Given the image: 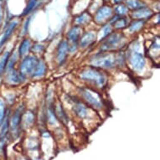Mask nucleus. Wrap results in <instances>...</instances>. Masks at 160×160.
Instances as JSON below:
<instances>
[{
	"label": "nucleus",
	"instance_id": "f257e3e1",
	"mask_svg": "<svg viewBox=\"0 0 160 160\" xmlns=\"http://www.w3.org/2000/svg\"><path fill=\"white\" fill-rule=\"evenodd\" d=\"M126 55L121 51L99 52L90 58L89 65L102 71H110L126 66Z\"/></svg>",
	"mask_w": 160,
	"mask_h": 160
},
{
	"label": "nucleus",
	"instance_id": "f03ea898",
	"mask_svg": "<svg viewBox=\"0 0 160 160\" xmlns=\"http://www.w3.org/2000/svg\"><path fill=\"white\" fill-rule=\"evenodd\" d=\"M80 79L93 89H104L108 83V75L105 71L88 66L79 71Z\"/></svg>",
	"mask_w": 160,
	"mask_h": 160
},
{
	"label": "nucleus",
	"instance_id": "7ed1b4c3",
	"mask_svg": "<svg viewBox=\"0 0 160 160\" xmlns=\"http://www.w3.org/2000/svg\"><path fill=\"white\" fill-rule=\"evenodd\" d=\"M77 94L79 99L94 110H102L104 108V101L99 92L92 87H81L78 88Z\"/></svg>",
	"mask_w": 160,
	"mask_h": 160
},
{
	"label": "nucleus",
	"instance_id": "20e7f679",
	"mask_svg": "<svg viewBox=\"0 0 160 160\" xmlns=\"http://www.w3.org/2000/svg\"><path fill=\"white\" fill-rule=\"evenodd\" d=\"M127 45V38L121 32L111 33L105 39L100 41L99 52L120 51Z\"/></svg>",
	"mask_w": 160,
	"mask_h": 160
},
{
	"label": "nucleus",
	"instance_id": "39448f33",
	"mask_svg": "<svg viewBox=\"0 0 160 160\" xmlns=\"http://www.w3.org/2000/svg\"><path fill=\"white\" fill-rule=\"evenodd\" d=\"M126 60L129 62V65L134 71L140 72L144 70L147 61L142 53L134 50V48H130L128 55H126Z\"/></svg>",
	"mask_w": 160,
	"mask_h": 160
},
{
	"label": "nucleus",
	"instance_id": "423d86ee",
	"mask_svg": "<svg viewBox=\"0 0 160 160\" xmlns=\"http://www.w3.org/2000/svg\"><path fill=\"white\" fill-rule=\"evenodd\" d=\"M38 62H39V60L36 55H26L22 59L18 71L26 79L28 76H32L34 70L36 68Z\"/></svg>",
	"mask_w": 160,
	"mask_h": 160
},
{
	"label": "nucleus",
	"instance_id": "0eeeda50",
	"mask_svg": "<svg viewBox=\"0 0 160 160\" xmlns=\"http://www.w3.org/2000/svg\"><path fill=\"white\" fill-rule=\"evenodd\" d=\"M24 114L23 107H18L11 116H9V132L14 137L18 135L21 128L22 117Z\"/></svg>",
	"mask_w": 160,
	"mask_h": 160
},
{
	"label": "nucleus",
	"instance_id": "6e6552de",
	"mask_svg": "<svg viewBox=\"0 0 160 160\" xmlns=\"http://www.w3.org/2000/svg\"><path fill=\"white\" fill-rule=\"evenodd\" d=\"M70 102L71 104V108L75 115L80 119H86L88 117L90 112V108L86 105L82 100H80L77 97H70Z\"/></svg>",
	"mask_w": 160,
	"mask_h": 160
},
{
	"label": "nucleus",
	"instance_id": "1a4fd4ad",
	"mask_svg": "<svg viewBox=\"0 0 160 160\" xmlns=\"http://www.w3.org/2000/svg\"><path fill=\"white\" fill-rule=\"evenodd\" d=\"M69 48H70V43L67 41V39L61 40L58 45L55 53V60L58 66H62L66 61L69 55Z\"/></svg>",
	"mask_w": 160,
	"mask_h": 160
},
{
	"label": "nucleus",
	"instance_id": "9d476101",
	"mask_svg": "<svg viewBox=\"0 0 160 160\" xmlns=\"http://www.w3.org/2000/svg\"><path fill=\"white\" fill-rule=\"evenodd\" d=\"M113 16V8L111 6L105 5L101 7L96 12L95 14V21L97 24H104L108 20H110Z\"/></svg>",
	"mask_w": 160,
	"mask_h": 160
},
{
	"label": "nucleus",
	"instance_id": "9b49d317",
	"mask_svg": "<svg viewBox=\"0 0 160 160\" xmlns=\"http://www.w3.org/2000/svg\"><path fill=\"white\" fill-rule=\"evenodd\" d=\"M97 37V34L94 31H89L82 34L78 41V47L82 50L87 49L96 42Z\"/></svg>",
	"mask_w": 160,
	"mask_h": 160
},
{
	"label": "nucleus",
	"instance_id": "f8f14e48",
	"mask_svg": "<svg viewBox=\"0 0 160 160\" xmlns=\"http://www.w3.org/2000/svg\"><path fill=\"white\" fill-rule=\"evenodd\" d=\"M5 73L6 82L8 84L12 85V86H17V85L21 84L25 80L24 76L19 73V71L15 69H12V70L5 71Z\"/></svg>",
	"mask_w": 160,
	"mask_h": 160
},
{
	"label": "nucleus",
	"instance_id": "ddd939ff",
	"mask_svg": "<svg viewBox=\"0 0 160 160\" xmlns=\"http://www.w3.org/2000/svg\"><path fill=\"white\" fill-rule=\"evenodd\" d=\"M153 15V12H152L149 8L147 7H143L142 8H139L137 10H134L132 13V18L134 19H138V20H144L146 21L147 19L150 18Z\"/></svg>",
	"mask_w": 160,
	"mask_h": 160
},
{
	"label": "nucleus",
	"instance_id": "4468645a",
	"mask_svg": "<svg viewBox=\"0 0 160 160\" xmlns=\"http://www.w3.org/2000/svg\"><path fill=\"white\" fill-rule=\"evenodd\" d=\"M82 28L81 26H73L67 33V41L71 44H77L82 35Z\"/></svg>",
	"mask_w": 160,
	"mask_h": 160
},
{
	"label": "nucleus",
	"instance_id": "2eb2a0df",
	"mask_svg": "<svg viewBox=\"0 0 160 160\" xmlns=\"http://www.w3.org/2000/svg\"><path fill=\"white\" fill-rule=\"evenodd\" d=\"M54 109H55V115L57 117L58 120L61 121L63 124H68V115H67V113L66 112V111H65L60 102H57L56 103L54 102Z\"/></svg>",
	"mask_w": 160,
	"mask_h": 160
},
{
	"label": "nucleus",
	"instance_id": "dca6fc26",
	"mask_svg": "<svg viewBox=\"0 0 160 160\" xmlns=\"http://www.w3.org/2000/svg\"><path fill=\"white\" fill-rule=\"evenodd\" d=\"M18 22L16 21V20L12 21L10 24H8V26L7 27V29H6V30L4 31V33H3V36L0 39L1 46L4 45V44L8 41V39H10V37L12 36V34H13V31L15 30V29L17 28V26H18Z\"/></svg>",
	"mask_w": 160,
	"mask_h": 160
},
{
	"label": "nucleus",
	"instance_id": "f3484780",
	"mask_svg": "<svg viewBox=\"0 0 160 160\" xmlns=\"http://www.w3.org/2000/svg\"><path fill=\"white\" fill-rule=\"evenodd\" d=\"M47 71V66L43 60H39V62L37 64V66L34 70V73L32 75L33 78H41L44 76H45Z\"/></svg>",
	"mask_w": 160,
	"mask_h": 160
},
{
	"label": "nucleus",
	"instance_id": "a211bd4d",
	"mask_svg": "<svg viewBox=\"0 0 160 160\" xmlns=\"http://www.w3.org/2000/svg\"><path fill=\"white\" fill-rule=\"evenodd\" d=\"M31 42L29 39H24L19 45V47H18V54L19 57H24L26 56L27 54L29 51H30V49H31Z\"/></svg>",
	"mask_w": 160,
	"mask_h": 160
},
{
	"label": "nucleus",
	"instance_id": "6ab92c4d",
	"mask_svg": "<svg viewBox=\"0 0 160 160\" xmlns=\"http://www.w3.org/2000/svg\"><path fill=\"white\" fill-rule=\"evenodd\" d=\"M34 121H35V116H34V112L31 111H29L23 114L21 126L23 125V127H25V128L30 127L34 124Z\"/></svg>",
	"mask_w": 160,
	"mask_h": 160
},
{
	"label": "nucleus",
	"instance_id": "aec40b11",
	"mask_svg": "<svg viewBox=\"0 0 160 160\" xmlns=\"http://www.w3.org/2000/svg\"><path fill=\"white\" fill-rule=\"evenodd\" d=\"M11 54L12 53L9 50H7L0 56V76H2V75L5 73L6 67H7V65H8V60L10 58Z\"/></svg>",
	"mask_w": 160,
	"mask_h": 160
},
{
	"label": "nucleus",
	"instance_id": "412c9836",
	"mask_svg": "<svg viewBox=\"0 0 160 160\" xmlns=\"http://www.w3.org/2000/svg\"><path fill=\"white\" fill-rule=\"evenodd\" d=\"M91 18H92V17L90 15V13H87V12H84L75 18V22H76L77 26L82 27L89 24V22L91 21Z\"/></svg>",
	"mask_w": 160,
	"mask_h": 160
},
{
	"label": "nucleus",
	"instance_id": "4be33fe9",
	"mask_svg": "<svg viewBox=\"0 0 160 160\" xmlns=\"http://www.w3.org/2000/svg\"><path fill=\"white\" fill-rule=\"evenodd\" d=\"M145 22L146 21H144V20L134 19L131 24H128L129 31L131 32V33H137V32L140 31L142 29V27L144 26Z\"/></svg>",
	"mask_w": 160,
	"mask_h": 160
},
{
	"label": "nucleus",
	"instance_id": "5701e85b",
	"mask_svg": "<svg viewBox=\"0 0 160 160\" xmlns=\"http://www.w3.org/2000/svg\"><path fill=\"white\" fill-rule=\"evenodd\" d=\"M126 3L128 8H131L133 10H137V9L145 7L144 3H142L141 0H127Z\"/></svg>",
	"mask_w": 160,
	"mask_h": 160
},
{
	"label": "nucleus",
	"instance_id": "b1692460",
	"mask_svg": "<svg viewBox=\"0 0 160 160\" xmlns=\"http://www.w3.org/2000/svg\"><path fill=\"white\" fill-rule=\"evenodd\" d=\"M113 11H115L116 15L120 16V17H124L126 14L128 13V7L126 5H124V4H122V3H119V4L116 6Z\"/></svg>",
	"mask_w": 160,
	"mask_h": 160
},
{
	"label": "nucleus",
	"instance_id": "393cba45",
	"mask_svg": "<svg viewBox=\"0 0 160 160\" xmlns=\"http://www.w3.org/2000/svg\"><path fill=\"white\" fill-rule=\"evenodd\" d=\"M6 117V105L4 101L0 98V126L3 123V120Z\"/></svg>",
	"mask_w": 160,
	"mask_h": 160
},
{
	"label": "nucleus",
	"instance_id": "a878e982",
	"mask_svg": "<svg viewBox=\"0 0 160 160\" xmlns=\"http://www.w3.org/2000/svg\"><path fill=\"white\" fill-rule=\"evenodd\" d=\"M102 36L100 38V39H100V41H102L103 39H105L106 37L108 36L111 33H112V25H111L110 24H106L105 26L102 28Z\"/></svg>",
	"mask_w": 160,
	"mask_h": 160
},
{
	"label": "nucleus",
	"instance_id": "bb28decb",
	"mask_svg": "<svg viewBox=\"0 0 160 160\" xmlns=\"http://www.w3.org/2000/svg\"><path fill=\"white\" fill-rule=\"evenodd\" d=\"M37 4V0H29V3L27 4L26 8L24 10V13H23V15H27V14H29L30 12H31L34 8L36 6Z\"/></svg>",
	"mask_w": 160,
	"mask_h": 160
},
{
	"label": "nucleus",
	"instance_id": "cd10ccee",
	"mask_svg": "<svg viewBox=\"0 0 160 160\" xmlns=\"http://www.w3.org/2000/svg\"><path fill=\"white\" fill-rule=\"evenodd\" d=\"M34 55H36V54H41V53L45 50V46L44 45H39V44H35L33 46H31V49H30Z\"/></svg>",
	"mask_w": 160,
	"mask_h": 160
},
{
	"label": "nucleus",
	"instance_id": "c85d7f7f",
	"mask_svg": "<svg viewBox=\"0 0 160 160\" xmlns=\"http://www.w3.org/2000/svg\"><path fill=\"white\" fill-rule=\"evenodd\" d=\"M122 1H124V0H113V3L115 4H119V3H122Z\"/></svg>",
	"mask_w": 160,
	"mask_h": 160
},
{
	"label": "nucleus",
	"instance_id": "c756f323",
	"mask_svg": "<svg viewBox=\"0 0 160 160\" xmlns=\"http://www.w3.org/2000/svg\"><path fill=\"white\" fill-rule=\"evenodd\" d=\"M0 22H1V14H0Z\"/></svg>",
	"mask_w": 160,
	"mask_h": 160
},
{
	"label": "nucleus",
	"instance_id": "7c9ffc66",
	"mask_svg": "<svg viewBox=\"0 0 160 160\" xmlns=\"http://www.w3.org/2000/svg\"><path fill=\"white\" fill-rule=\"evenodd\" d=\"M0 47H1V42H0Z\"/></svg>",
	"mask_w": 160,
	"mask_h": 160
},
{
	"label": "nucleus",
	"instance_id": "2f4dec72",
	"mask_svg": "<svg viewBox=\"0 0 160 160\" xmlns=\"http://www.w3.org/2000/svg\"><path fill=\"white\" fill-rule=\"evenodd\" d=\"M105 1H108V0H105Z\"/></svg>",
	"mask_w": 160,
	"mask_h": 160
}]
</instances>
